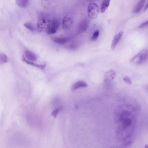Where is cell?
<instances>
[{
  "label": "cell",
  "mask_w": 148,
  "mask_h": 148,
  "mask_svg": "<svg viewBox=\"0 0 148 148\" xmlns=\"http://www.w3.org/2000/svg\"><path fill=\"white\" fill-rule=\"evenodd\" d=\"M123 80L124 81L126 84L130 85L132 84V81L127 76L123 78Z\"/></svg>",
  "instance_id": "cell-21"
},
{
  "label": "cell",
  "mask_w": 148,
  "mask_h": 148,
  "mask_svg": "<svg viewBox=\"0 0 148 148\" xmlns=\"http://www.w3.org/2000/svg\"><path fill=\"white\" fill-rule=\"evenodd\" d=\"M16 4L20 7L25 8L28 5L29 0H15Z\"/></svg>",
  "instance_id": "cell-14"
},
{
  "label": "cell",
  "mask_w": 148,
  "mask_h": 148,
  "mask_svg": "<svg viewBox=\"0 0 148 148\" xmlns=\"http://www.w3.org/2000/svg\"><path fill=\"white\" fill-rule=\"evenodd\" d=\"M88 87L87 84L83 81H79L73 85L71 89L73 91L75 90L80 88H84Z\"/></svg>",
  "instance_id": "cell-12"
},
{
  "label": "cell",
  "mask_w": 148,
  "mask_h": 148,
  "mask_svg": "<svg viewBox=\"0 0 148 148\" xmlns=\"http://www.w3.org/2000/svg\"><path fill=\"white\" fill-rule=\"evenodd\" d=\"M90 23V20L88 19H85L81 20L78 26V33L79 34L85 31L88 27Z\"/></svg>",
  "instance_id": "cell-6"
},
{
  "label": "cell",
  "mask_w": 148,
  "mask_h": 148,
  "mask_svg": "<svg viewBox=\"0 0 148 148\" xmlns=\"http://www.w3.org/2000/svg\"><path fill=\"white\" fill-rule=\"evenodd\" d=\"M115 72L112 70L107 71L105 74L104 81L105 82L110 81L113 80L116 76Z\"/></svg>",
  "instance_id": "cell-7"
},
{
  "label": "cell",
  "mask_w": 148,
  "mask_h": 148,
  "mask_svg": "<svg viewBox=\"0 0 148 148\" xmlns=\"http://www.w3.org/2000/svg\"><path fill=\"white\" fill-rule=\"evenodd\" d=\"M51 39L54 42L60 44H64L69 40V38L65 37H52Z\"/></svg>",
  "instance_id": "cell-13"
},
{
  "label": "cell",
  "mask_w": 148,
  "mask_h": 148,
  "mask_svg": "<svg viewBox=\"0 0 148 148\" xmlns=\"http://www.w3.org/2000/svg\"><path fill=\"white\" fill-rule=\"evenodd\" d=\"M45 16L43 15L39 17L37 22V29L39 33L46 32L48 29L50 19H47Z\"/></svg>",
  "instance_id": "cell-1"
},
{
  "label": "cell",
  "mask_w": 148,
  "mask_h": 148,
  "mask_svg": "<svg viewBox=\"0 0 148 148\" xmlns=\"http://www.w3.org/2000/svg\"><path fill=\"white\" fill-rule=\"evenodd\" d=\"M41 5L45 8H47L50 6V2L49 0H41Z\"/></svg>",
  "instance_id": "cell-18"
},
{
  "label": "cell",
  "mask_w": 148,
  "mask_h": 148,
  "mask_svg": "<svg viewBox=\"0 0 148 148\" xmlns=\"http://www.w3.org/2000/svg\"><path fill=\"white\" fill-rule=\"evenodd\" d=\"M59 26V22L57 20L55 19H50L49 26L46 32L49 34H54L58 30Z\"/></svg>",
  "instance_id": "cell-4"
},
{
  "label": "cell",
  "mask_w": 148,
  "mask_h": 148,
  "mask_svg": "<svg viewBox=\"0 0 148 148\" xmlns=\"http://www.w3.org/2000/svg\"><path fill=\"white\" fill-rule=\"evenodd\" d=\"M123 32H120L114 37L111 44V48L113 50H114L118 43L122 39Z\"/></svg>",
  "instance_id": "cell-8"
},
{
  "label": "cell",
  "mask_w": 148,
  "mask_h": 148,
  "mask_svg": "<svg viewBox=\"0 0 148 148\" xmlns=\"http://www.w3.org/2000/svg\"><path fill=\"white\" fill-rule=\"evenodd\" d=\"M145 148H148V144H147L146 145H145Z\"/></svg>",
  "instance_id": "cell-24"
},
{
  "label": "cell",
  "mask_w": 148,
  "mask_h": 148,
  "mask_svg": "<svg viewBox=\"0 0 148 148\" xmlns=\"http://www.w3.org/2000/svg\"><path fill=\"white\" fill-rule=\"evenodd\" d=\"M137 58L136 62L137 64H141L146 61L148 59V50L146 49L142 50L132 58L130 62H133Z\"/></svg>",
  "instance_id": "cell-2"
},
{
  "label": "cell",
  "mask_w": 148,
  "mask_h": 148,
  "mask_svg": "<svg viewBox=\"0 0 148 148\" xmlns=\"http://www.w3.org/2000/svg\"><path fill=\"white\" fill-rule=\"evenodd\" d=\"M99 30H97L94 33L91 38V40L93 41L96 40L99 37Z\"/></svg>",
  "instance_id": "cell-19"
},
{
  "label": "cell",
  "mask_w": 148,
  "mask_h": 148,
  "mask_svg": "<svg viewBox=\"0 0 148 148\" xmlns=\"http://www.w3.org/2000/svg\"><path fill=\"white\" fill-rule=\"evenodd\" d=\"M145 1L146 0H140L135 6L133 10V13L138 14L139 13L143 8Z\"/></svg>",
  "instance_id": "cell-10"
},
{
  "label": "cell",
  "mask_w": 148,
  "mask_h": 148,
  "mask_svg": "<svg viewBox=\"0 0 148 148\" xmlns=\"http://www.w3.org/2000/svg\"><path fill=\"white\" fill-rule=\"evenodd\" d=\"M25 57L28 60L35 61L37 60V58L36 55L33 52L29 50H26L25 52Z\"/></svg>",
  "instance_id": "cell-11"
},
{
  "label": "cell",
  "mask_w": 148,
  "mask_h": 148,
  "mask_svg": "<svg viewBox=\"0 0 148 148\" xmlns=\"http://www.w3.org/2000/svg\"><path fill=\"white\" fill-rule=\"evenodd\" d=\"M25 27L29 29L32 32H34L35 31V29L32 24L30 22H26L24 24Z\"/></svg>",
  "instance_id": "cell-17"
},
{
  "label": "cell",
  "mask_w": 148,
  "mask_h": 148,
  "mask_svg": "<svg viewBox=\"0 0 148 148\" xmlns=\"http://www.w3.org/2000/svg\"><path fill=\"white\" fill-rule=\"evenodd\" d=\"M148 26V21L141 24L139 26V28H143Z\"/></svg>",
  "instance_id": "cell-22"
},
{
  "label": "cell",
  "mask_w": 148,
  "mask_h": 148,
  "mask_svg": "<svg viewBox=\"0 0 148 148\" xmlns=\"http://www.w3.org/2000/svg\"><path fill=\"white\" fill-rule=\"evenodd\" d=\"M111 0H103L100 7L101 13H104L109 5Z\"/></svg>",
  "instance_id": "cell-15"
},
{
  "label": "cell",
  "mask_w": 148,
  "mask_h": 148,
  "mask_svg": "<svg viewBox=\"0 0 148 148\" xmlns=\"http://www.w3.org/2000/svg\"><path fill=\"white\" fill-rule=\"evenodd\" d=\"M9 60V58L7 55L4 53H1L0 55V63L1 64L7 62Z\"/></svg>",
  "instance_id": "cell-16"
},
{
  "label": "cell",
  "mask_w": 148,
  "mask_h": 148,
  "mask_svg": "<svg viewBox=\"0 0 148 148\" xmlns=\"http://www.w3.org/2000/svg\"><path fill=\"white\" fill-rule=\"evenodd\" d=\"M22 60L23 62H25L27 64L33 65L35 67H36L38 68L41 69H44L46 65V63L44 64H37L34 63L32 62L29 61L25 58L24 55L22 56Z\"/></svg>",
  "instance_id": "cell-9"
},
{
  "label": "cell",
  "mask_w": 148,
  "mask_h": 148,
  "mask_svg": "<svg viewBox=\"0 0 148 148\" xmlns=\"http://www.w3.org/2000/svg\"><path fill=\"white\" fill-rule=\"evenodd\" d=\"M73 23V18L69 16H66L62 20V27L65 30H69L72 27Z\"/></svg>",
  "instance_id": "cell-5"
},
{
  "label": "cell",
  "mask_w": 148,
  "mask_h": 148,
  "mask_svg": "<svg viewBox=\"0 0 148 148\" xmlns=\"http://www.w3.org/2000/svg\"><path fill=\"white\" fill-rule=\"evenodd\" d=\"M148 8V2L145 7L144 9V11H146L147 10Z\"/></svg>",
  "instance_id": "cell-23"
},
{
  "label": "cell",
  "mask_w": 148,
  "mask_h": 148,
  "mask_svg": "<svg viewBox=\"0 0 148 148\" xmlns=\"http://www.w3.org/2000/svg\"><path fill=\"white\" fill-rule=\"evenodd\" d=\"M62 107H60L54 110L52 113V115L54 118L56 117L58 113L61 111Z\"/></svg>",
  "instance_id": "cell-20"
},
{
  "label": "cell",
  "mask_w": 148,
  "mask_h": 148,
  "mask_svg": "<svg viewBox=\"0 0 148 148\" xmlns=\"http://www.w3.org/2000/svg\"><path fill=\"white\" fill-rule=\"evenodd\" d=\"M99 8L97 4L92 3L90 4L88 8V15L91 19H94L98 16Z\"/></svg>",
  "instance_id": "cell-3"
}]
</instances>
